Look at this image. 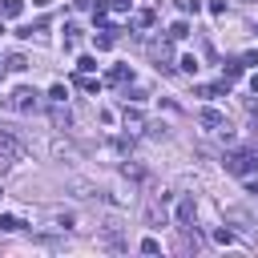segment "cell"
<instances>
[{"label":"cell","instance_id":"cell-3","mask_svg":"<svg viewBox=\"0 0 258 258\" xmlns=\"http://www.w3.org/2000/svg\"><path fill=\"white\" fill-rule=\"evenodd\" d=\"M0 153H4V157H12V161H24V153H28V149H24V141H20L12 129H0Z\"/></svg>","mask_w":258,"mask_h":258},{"label":"cell","instance_id":"cell-12","mask_svg":"<svg viewBox=\"0 0 258 258\" xmlns=\"http://www.w3.org/2000/svg\"><path fill=\"white\" fill-rule=\"evenodd\" d=\"M153 24V12L145 8V12H133V28H149Z\"/></svg>","mask_w":258,"mask_h":258},{"label":"cell","instance_id":"cell-20","mask_svg":"<svg viewBox=\"0 0 258 258\" xmlns=\"http://www.w3.org/2000/svg\"><path fill=\"white\" fill-rule=\"evenodd\" d=\"M177 8L189 16V12H198V8H202V0H177Z\"/></svg>","mask_w":258,"mask_h":258},{"label":"cell","instance_id":"cell-15","mask_svg":"<svg viewBox=\"0 0 258 258\" xmlns=\"http://www.w3.org/2000/svg\"><path fill=\"white\" fill-rule=\"evenodd\" d=\"M185 32H189V24H185V20H177V24H173V28H169V40H181V36H185Z\"/></svg>","mask_w":258,"mask_h":258},{"label":"cell","instance_id":"cell-7","mask_svg":"<svg viewBox=\"0 0 258 258\" xmlns=\"http://www.w3.org/2000/svg\"><path fill=\"white\" fill-rule=\"evenodd\" d=\"M194 214H198V206H194V198H185V202L177 206V226H189V222H194Z\"/></svg>","mask_w":258,"mask_h":258},{"label":"cell","instance_id":"cell-17","mask_svg":"<svg viewBox=\"0 0 258 258\" xmlns=\"http://www.w3.org/2000/svg\"><path fill=\"white\" fill-rule=\"evenodd\" d=\"M64 97H69L64 85H52V89H48V101H60V105H64Z\"/></svg>","mask_w":258,"mask_h":258},{"label":"cell","instance_id":"cell-2","mask_svg":"<svg viewBox=\"0 0 258 258\" xmlns=\"http://www.w3.org/2000/svg\"><path fill=\"white\" fill-rule=\"evenodd\" d=\"M226 169H230V173H238V177H246V173H254V169H258V157H254V153H246V149L226 153Z\"/></svg>","mask_w":258,"mask_h":258},{"label":"cell","instance_id":"cell-4","mask_svg":"<svg viewBox=\"0 0 258 258\" xmlns=\"http://www.w3.org/2000/svg\"><path fill=\"white\" fill-rule=\"evenodd\" d=\"M97 246H101V250H125V246H129V242H125V238H121V226H117V222H113V226H105V230H101V234H97Z\"/></svg>","mask_w":258,"mask_h":258},{"label":"cell","instance_id":"cell-21","mask_svg":"<svg viewBox=\"0 0 258 258\" xmlns=\"http://www.w3.org/2000/svg\"><path fill=\"white\" fill-rule=\"evenodd\" d=\"M109 8H113L117 16H125V12H129V0H109Z\"/></svg>","mask_w":258,"mask_h":258},{"label":"cell","instance_id":"cell-1","mask_svg":"<svg viewBox=\"0 0 258 258\" xmlns=\"http://www.w3.org/2000/svg\"><path fill=\"white\" fill-rule=\"evenodd\" d=\"M36 97H40L36 89H28V85H20V89H12V97H8L4 105H8L12 113H32V109H36Z\"/></svg>","mask_w":258,"mask_h":258},{"label":"cell","instance_id":"cell-25","mask_svg":"<svg viewBox=\"0 0 258 258\" xmlns=\"http://www.w3.org/2000/svg\"><path fill=\"white\" fill-rule=\"evenodd\" d=\"M250 89H254V93H258V73H254V77H250Z\"/></svg>","mask_w":258,"mask_h":258},{"label":"cell","instance_id":"cell-6","mask_svg":"<svg viewBox=\"0 0 258 258\" xmlns=\"http://www.w3.org/2000/svg\"><path fill=\"white\" fill-rule=\"evenodd\" d=\"M125 81H133V69L129 64H113L109 69V85H125Z\"/></svg>","mask_w":258,"mask_h":258},{"label":"cell","instance_id":"cell-13","mask_svg":"<svg viewBox=\"0 0 258 258\" xmlns=\"http://www.w3.org/2000/svg\"><path fill=\"white\" fill-rule=\"evenodd\" d=\"M77 85H81L85 93H101V81H93V77H77Z\"/></svg>","mask_w":258,"mask_h":258},{"label":"cell","instance_id":"cell-5","mask_svg":"<svg viewBox=\"0 0 258 258\" xmlns=\"http://www.w3.org/2000/svg\"><path fill=\"white\" fill-rule=\"evenodd\" d=\"M198 121H202L206 129H214V133H222V129H230V121H226V113H218V109H198Z\"/></svg>","mask_w":258,"mask_h":258},{"label":"cell","instance_id":"cell-8","mask_svg":"<svg viewBox=\"0 0 258 258\" xmlns=\"http://www.w3.org/2000/svg\"><path fill=\"white\" fill-rule=\"evenodd\" d=\"M52 121H56L60 129H69V125H73V113H69V109H60V101H52Z\"/></svg>","mask_w":258,"mask_h":258},{"label":"cell","instance_id":"cell-26","mask_svg":"<svg viewBox=\"0 0 258 258\" xmlns=\"http://www.w3.org/2000/svg\"><path fill=\"white\" fill-rule=\"evenodd\" d=\"M0 77H4V64H0Z\"/></svg>","mask_w":258,"mask_h":258},{"label":"cell","instance_id":"cell-11","mask_svg":"<svg viewBox=\"0 0 258 258\" xmlns=\"http://www.w3.org/2000/svg\"><path fill=\"white\" fill-rule=\"evenodd\" d=\"M4 69H12V73H24V69H28V60H24L20 52H12V56L4 60Z\"/></svg>","mask_w":258,"mask_h":258},{"label":"cell","instance_id":"cell-16","mask_svg":"<svg viewBox=\"0 0 258 258\" xmlns=\"http://www.w3.org/2000/svg\"><path fill=\"white\" fill-rule=\"evenodd\" d=\"M181 73H198V56H194V52L181 56Z\"/></svg>","mask_w":258,"mask_h":258},{"label":"cell","instance_id":"cell-23","mask_svg":"<svg viewBox=\"0 0 258 258\" xmlns=\"http://www.w3.org/2000/svg\"><path fill=\"white\" fill-rule=\"evenodd\" d=\"M214 242H222V246H230V242H234V234H230V230H214Z\"/></svg>","mask_w":258,"mask_h":258},{"label":"cell","instance_id":"cell-19","mask_svg":"<svg viewBox=\"0 0 258 258\" xmlns=\"http://www.w3.org/2000/svg\"><path fill=\"white\" fill-rule=\"evenodd\" d=\"M157 250H161L157 238H145V242H141V254H157Z\"/></svg>","mask_w":258,"mask_h":258},{"label":"cell","instance_id":"cell-22","mask_svg":"<svg viewBox=\"0 0 258 258\" xmlns=\"http://www.w3.org/2000/svg\"><path fill=\"white\" fill-rule=\"evenodd\" d=\"M77 69H81V73H93V69H97V60H93V56H81V60H77Z\"/></svg>","mask_w":258,"mask_h":258},{"label":"cell","instance_id":"cell-24","mask_svg":"<svg viewBox=\"0 0 258 258\" xmlns=\"http://www.w3.org/2000/svg\"><path fill=\"white\" fill-rule=\"evenodd\" d=\"M210 12H214V16H222V12H226V0H210Z\"/></svg>","mask_w":258,"mask_h":258},{"label":"cell","instance_id":"cell-18","mask_svg":"<svg viewBox=\"0 0 258 258\" xmlns=\"http://www.w3.org/2000/svg\"><path fill=\"white\" fill-rule=\"evenodd\" d=\"M73 194H77V198H93V185H89V181H73Z\"/></svg>","mask_w":258,"mask_h":258},{"label":"cell","instance_id":"cell-10","mask_svg":"<svg viewBox=\"0 0 258 258\" xmlns=\"http://www.w3.org/2000/svg\"><path fill=\"white\" fill-rule=\"evenodd\" d=\"M24 12V0H4L0 4V16H20Z\"/></svg>","mask_w":258,"mask_h":258},{"label":"cell","instance_id":"cell-9","mask_svg":"<svg viewBox=\"0 0 258 258\" xmlns=\"http://www.w3.org/2000/svg\"><path fill=\"white\" fill-rule=\"evenodd\" d=\"M145 222H149V226H165L169 218H165V210H161V206H149V210H145Z\"/></svg>","mask_w":258,"mask_h":258},{"label":"cell","instance_id":"cell-14","mask_svg":"<svg viewBox=\"0 0 258 258\" xmlns=\"http://www.w3.org/2000/svg\"><path fill=\"white\" fill-rule=\"evenodd\" d=\"M20 226H24V222H20L16 214H4V218H0V230H20Z\"/></svg>","mask_w":258,"mask_h":258}]
</instances>
